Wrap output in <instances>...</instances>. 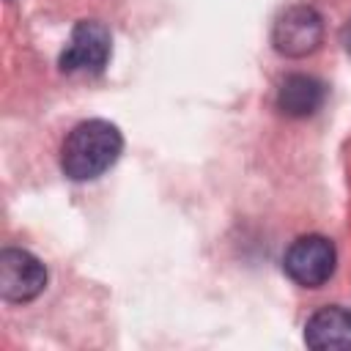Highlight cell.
Masks as SVG:
<instances>
[{
  "instance_id": "cell-1",
  "label": "cell",
  "mask_w": 351,
  "mask_h": 351,
  "mask_svg": "<svg viewBox=\"0 0 351 351\" xmlns=\"http://www.w3.org/2000/svg\"><path fill=\"white\" fill-rule=\"evenodd\" d=\"M123 151L121 129L104 118L77 123L60 145V167L71 181H90L110 170Z\"/></svg>"
},
{
  "instance_id": "cell-2",
  "label": "cell",
  "mask_w": 351,
  "mask_h": 351,
  "mask_svg": "<svg viewBox=\"0 0 351 351\" xmlns=\"http://www.w3.org/2000/svg\"><path fill=\"white\" fill-rule=\"evenodd\" d=\"M335 266H337L335 244L326 236H318V233L299 236L296 241H291V247L282 255L285 274L302 288L324 285L335 274Z\"/></svg>"
},
{
  "instance_id": "cell-3",
  "label": "cell",
  "mask_w": 351,
  "mask_h": 351,
  "mask_svg": "<svg viewBox=\"0 0 351 351\" xmlns=\"http://www.w3.org/2000/svg\"><path fill=\"white\" fill-rule=\"evenodd\" d=\"M324 41V19L313 5L285 8L271 27V44L285 58L313 55Z\"/></svg>"
},
{
  "instance_id": "cell-4",
  "label": "cell",
  "mask_w": 351,
  "mask_h": 351,
  "mask_svg": "<svg viewBox=\"0 0 351 351\" xmlns=\"http://www.w3.org/2000/svg\"><path fill=\"white\" fill-rule=\"evenodd\" d=\"M110 52H112L110 30L99 19H82L74 25L66 49L60 52V69L69 74L77 71L99 74L107 66Z\"/></svg>"
},
{
  "instance_id": "cell-5",
  "label": "cell",
  "mask_w": 351,
  "mask_h": 351,
  "mask_svg": "<svg viewBox=\"0 0 351 351\" xmlns=\"http://www.w3.org/2000/svg\"><path fill=\"white\" fill-rule=\"evenodd\" d=\"M47 288V269L44 263L27 252L8 247L0 252V293L5 302H30Z\"/></svg>"
},
{
  "instance_id": "cell-6",
  "label": "cell",
  "mask_w": 351,
  "mask_h": 351,
  "mask_svg": "<svg viewBox=\"0 0 351 351\" xmlns=\"http://www.w3.org/2000/svg\"><path fill=\"white\" fill-rule=\"evenodd\" d=\"M304 343L315 351H348L351 348V310L326 304L315 310L304 324Z\"/></svg>"
},
{
  "instance_id": "cell-7",
  "label": "cell",
  "mask_w": 351,
  "mask_h": 351,
  "mask_svg": "<svg viewBox=\"0 0 351 351\" xmlns=\"http://www.w3.org/2000/svg\"><path fill=\"white\" fill-rule=\"evenodd\" d=\"M326 99V85L310 74H288L277 90V110L288 118L313 115Z\"/></svg>"
},
{
  "instance_id": "cell-8",
  "label": "cell",
  "mask_w": 351,
  "mask_h": 351,
  "mask_svg": "<svg viewBox=\"0 0 351 351\" xmlns=\"http://www.w3.org/2000/svg\"><path fill=\"white\" fill-rule=\"evenodd\" d=\"M340 41H343V47H346V52L351 55V19L343 25V30H340Z\"/></svg>"
}]
</instances>
